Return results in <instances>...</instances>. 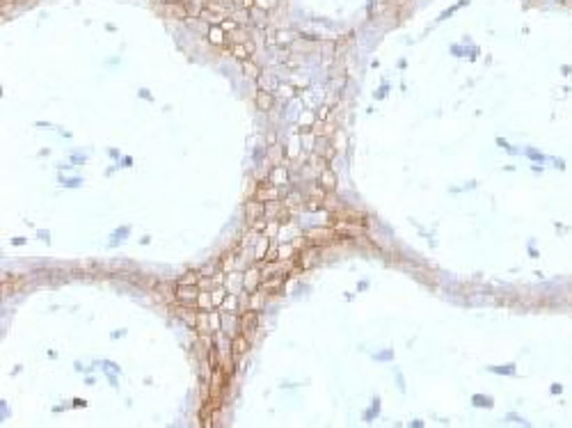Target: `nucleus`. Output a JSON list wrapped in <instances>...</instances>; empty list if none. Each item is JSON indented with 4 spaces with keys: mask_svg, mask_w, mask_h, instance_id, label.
<instances>
[{
    "mask_svg": "<svg viewBox=\"0 0 572 428\" xmlns=\"http://www.w3.org/2000/svg\"><path fill=\"white\" fill-rule=\"evenodd\" d=\"M177 298H179L181 302H184V304H186V302L195 304L197 300H200V293H197V289H195L193 284H190L188 289H186V284H179V289H177Z\"/></svg>",
    "mask_w": 572,
    "mask_h": 428,
    "instance_id": "1",
    "label": "nucleus"
},
{
    "mask_svg": "<svg viewBox=\"0 0 572 428\" xmlns=\"http://www.w3.org/2000/svg\"><path fill=\"white\" fill-rule=\"evenodd\" d=\"M247 348H250V344H247V339L243 334L234 337V341H231V357H234V362H238L240 357H243L247 353Z\"/></svg>",
    "mask_w": 572,
    "mask_h": 428,
    "instance_id": "2",
    "label": "nucleus"
},
{
    "mask_svg": "<svg viewBox=\"0 0 572 428\" xmlns=\"http://www.w3.org/2000/svg\"><path fill=\"white\" fill-rule=\"evenodd\" d=\"M245 213H247V222H254L259 213H263V204L261 202H247L245 204Z\"/></svg>",
    "mask_w": 572,
    "mask_h": 428,
    "instance_id": "3",
    "label": "nucleus"
},
{
    "mask_svg": "<svg viewBox=\"0 0 572 428\" xmlns=\"http://www.w3.org/2000/svg\"><path fill=\"white\" fill-rule=\"evenodd\" d=\"M256 320H259V314H256L254 309L245 311V314H243V330H254Z\"/></svg>",
    "mask_w": 572,
    "mask_h": 428,
    "instance_id": "4",
    "label": "nucleus"
},
{
    "mask_svg": "<svg viewBox=\"0 0 572 428\" xmlns=\"http://www.w3.org/2000/svg\"><path fill=\"white\" fill-rule=\"evenodd\" d=\"M256 103H259L261 110H270L272 108V96L268 92H259V96H256Z\"/></svg>",
    "mask_w": 572,
    "mask_h": 428,
    "instance_id": "5",
    "label": "nucleus"
},
{
    "mask_svg": "<svg viewBox=\"0 0 572 428\" xmlns=\"http://www.w3.org/2000/svg\"><path fill=\"white\" fill-rule=\"evenodd\" d=\"M259 200L261 202H266V200L275 202L277 200V191H275V188H266V191H261V188H259Z\"/></svg>",
    "mask_w": 572,
    "mask_h": 428,
    "instance_id": "6",
    "label": "nucleus"
},
{
    "mask_svg": "<svg viewBox=\"0 0 572 428\" xmlns=\"http://www.w3.org/2000/svg\"><path fill=\"white\" fill-rule=\"evenodd\" d=\"M321 184L325 186V188H332V186H337V179L330 175V172H325V175L321 177Z\"/></svg>",
    "mask_w": 572,
    "mask_h": 428,
    "instance_id": "7",
    "label": "nucleus"
},
{
    "mask_svg": "<svg viewBox=\"0 0 572 428\" xmlns=\"http://www.w3.org/2000/svg\"><path fill=\"white\" fill-rule=\"evenodd\" d=\"M197 282H200V275H197V273H188V277L181 279L179 284H193V286H195Z\"/></svg>",
    "mask_w": 572,
    "mask_h": 428,
    "instance_id": "8",
    "label": "nucleus"
},
{
    "mask_svg": "<svg viewBox=\"0 0 572 428\" xmlns=\"http://www.w3.org/2000/svg\"><path fill=\"white\" fill-rule=\"evenodd\" d=\"M220 302H222V291L218 289V291H213V304H215V307H218Z\"/></svg>",
    "mask_w": 572,
    "mask_h": 428,
    "instance_id": "9",
    "label": "nucleus"
},
{
    "mask_svg": "<svg viewBox=\"0 0 572 428\" xmlns=\"http://www.w3.org/2000/svg\"><path fill=\"white\" fill-rule=\"evenodd\" d=\"M263 250H266V241H263L259 248H256V259H261L263 257Z\"/></svg>",
    "mask_w": 572,
    "mask_h": 428,
    "instance_id": "10",
    "label": "nucleus"
}]
</instances>
